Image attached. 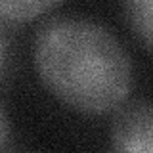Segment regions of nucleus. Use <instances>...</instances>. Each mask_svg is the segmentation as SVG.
<instances>
[{"mask_svg": "<svg viewBox=\"0 0 153 153\" xmlns=\"http://www.w3.org/2000/svg\"><path fill=\"white\" fill-rule=\"evenodd\" d=\"M33 57L44 86L75 111L111 113L130 94V56L94 19L59 16L44 21L35 35Z\"/></svg>", "mask_w": 153, "mask_h": 153, "instance_id": "nucleus-1", "label": "nucleus"}, {"mask_svg": "<svg viewBox=\"0 0 153 153\" xmlns=\"http://www.w3.org/2000/svg\"><path fill=\"white\" fill-rule=\"evenodd\" d=\"M115 153H153V102L130 100L115 109L111 123Z\"/></svg>", "mask_w": 153, "mask_h": 153, "instance_id": "nucleus-2", "label": "nucleus"}, {"mask_svg": "<svg viewBox=\"0 0 153 153\" xmlns=\"http://www.w3.org/2000/svg\"><path fill=\"white\" fill-rule=\"evenodd\" d=\"M124 19L132 35L153 52V0H130L124 4Z\"/></svg>", "mask_w": 153, "mask_h": 153, "instance_id": "nucleus-3", "label": "nucleus"}, {"mask_svg": "<svg viewBox=\"0 0 153 153\" xmlns=\"http://www.w3.org/2000/svg\"><path fill=\"white\" fill-rule=\"evenodd\" d=\"M59 2H40V0H0V17L21 21L35 17L46 10L57 6Z\"/></svg>", "mask_w": 153, "mask_h": 153, "instance_id": "nucleus-4", "label": "nucleus"}, {"mask_svg": "<svg viewBox=\"0 0 153 153\" xmlns=\"http://www.w3.org/2000/svg\"><path fill=\"white\" fill-rule=\"evenodd\" d=\"M8 134H10L8 115H6V111H4L2 103H0V151H2V147L6 146V142H8Z\"/></svg>", "mask_w": 153, "mask_h": 153, "instance_id": "nucleus-5", "label": "nucleus"}, {"mask_svg": "<svg viewBox=\"0 0 153 153\" xmlns=\"http://www.w3.org/2000/svg\"><path fill=\"white\" fill-rule=\"evenodd\" d=\"M4 56H6V44H4V38L0 35V67L4 63Z\"/></svg>", "mask_w": 153, "mask_h": 153, "instance_id": "nucleus-6", "label": "nucleus"}]
</instances>
